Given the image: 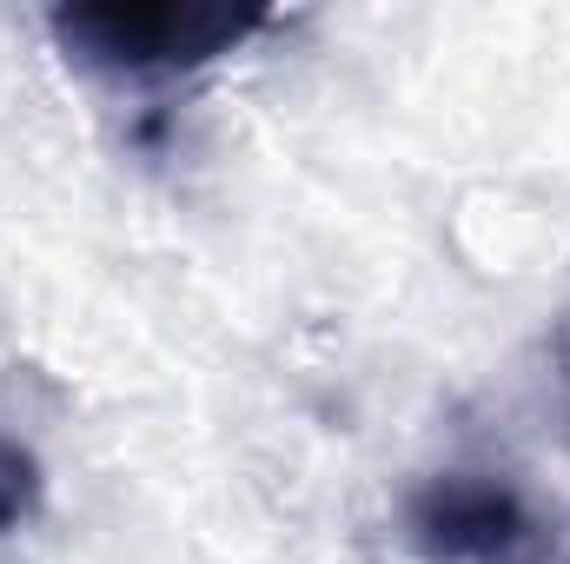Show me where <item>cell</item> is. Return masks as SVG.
Wrapping results in <instances>:
<instances>
[{
	"mask_svg": "<svg viewBox=\"0 0 570 564\" xmlns=\"http://www.w3.org/2000/svg\"><path fill=\"white\" fill-rule=\"evenodd\" d=\"M47 27L94 74H186L233 54L246 33H259L266 13L146 0V7H60Z\"/></svg>",
	"mask_w": 570,
	"mask_h": 564,
	"instance_id": "1",
	"label": "cell"
},
{
	"mask_svg": "<svg viewBox=\"0 0 570 564\" xmlns=\"http://www.w3.org/2000/svg\"><path fill=\"white\" fill-rule=\"evenodd\" d=\"M412 545L431 564H518L538 545V518L518 485L491 471H438L412 492Z\"/></svg>",
	"mask_w": 570,
	"mask_h": 564,
	"instance_id": "2",
	"label": "cell"
},
{
	"mask_svg": "<svg viewBox=\"0 0 570 564\" xmlns=\"http://www.w3.org/2000/svg\"><path fill=\"white\" fill-rule=\"evenodd\" d=\"M40 498H47L40 458H33L20 438H0V538L27 532V525L40 518Z\"/></svg>",
	"mask_w": 570,
	"mask_h": 564,
	"instance_id": "3",
	"label": "cell"
}]
</instances>
